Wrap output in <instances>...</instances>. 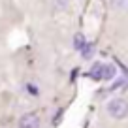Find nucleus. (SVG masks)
Returning <instances> with one entry per match:
<instances>
[{"label":"nucleus","mask_w":128,"mask_h":128,"mask_svg":"<svg viewBox=\"0 0 128 128\" xmlns=\"http://www.w3.org/2000/svg\"><path fill=\"white\" fill-rule=\"evenodd\" d=\"M108 113L113 119H124L128 115V102L124 98H113L108 104Z\"/></svg>","instance_id":"f257e3e1"},{"label":"nucleus","mask_w":128,"mask_h":128,"mask_svg":"<svg viewBox=\"0 0 128 128\" xmlns=\"http://www.w3.org/2000/svg\"><path fill=\"white\" fill-rule=\"evenodd\" d=\"M40 126V119L36 113H24L19 119V128H38Z\"/></svg>","instance_id":"f03ea898"},{"label":"nucleus","mask_w":128,"mask_h":128,"mask_svg":"<svg viewBox=\"0 0 128 128\" xmlns=\"http://www.w3.org/2000/svg\"><path fill=\"white\" fill-rule=\"evenodd\" d=\"M113 76H115V68L113 66H109V64H104L102 66V79H113Z\"/></svg>","instance_id":"7ed1b4c3"},{"label":"nucleus","mask_w":128,"mask_h":128,"mask_svg":"<svg viewBox=\"0 0 128 128\" xmlns=\"http://www.w3.org/2000/svg\"><path fill=\"white\" fill-rule=\"evenodd\" d=\"M102 66L104 64H94L90 70V77L92 79H102Z\"/></svg>","instance_id":"20e7f679"},{"label":"nucleus","mask_w":128,"mask_h":128,"mask_svg":"<svg viewBox=\"0 0 128 128\" xmlns=\"http://www.w3.org/2000/svg\"><path fill=\"white\" fill-rule=\"evenodd\" d=\"M74 45H76V49H83L85 47V40H83L81 34H77V36H76V44H74Z\"/></svg>","instance_id":"39448f33"},{"label":"nucleus","mask_w":128,"mask_h":128,"mask_svg":"<svg viewBox=\"0 0 128 128\" xmlns=\"http://www.w3.org/2000/svg\"><path fill=\"white\" fill-rule=\"evenodd\" d=\"M81 51H83V56H85V58H88V56L92 55V51H94V47H92V45L88 44V45H85V47L81 49Z\"/></svg>","instance_id":"423d86ee"},{"label":"nucleus","mask_w":128,"mask_h":128,"mask_svg":"<svg viewBox=\"0 0 128 128\" xmlns=\"http://www.w3.org/2000/svg\"><path fill=\"white\" fill-rule=\"evenodd\" d=\"M28 90H30L32 94H38V90H36V87H34V85H28Z\"/></svg>","instance_id":"0eeeda50"}]
</instances>
